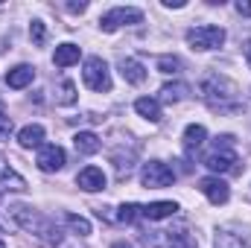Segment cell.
I'll return each instance as SVG.
<instances>
[{
	"mask_svg": "<svg viewBox=\"0 0 251 248\" xmlns=\"http://www.w3.org/2000/svg\"><path fill=\"white\" fill-rule=\"evenodd\" d=\"M9 216H12V222L21 231H26L41 246H47V248L62 246V228H59V222L50 219V216H44L41 210H35L29 204H9Z\"/></svg>",
	"mask_w": 251,
	"mask_h": 248,
	"instance_id": "1",
	"label": "cell"
},
{
	"mask_svg": "<svg viewBox=\"0 0 251 248\" xmlns=\"http://www.w3.org/2000/svg\"><path fill=\"white\" fill-rule=\"evenodd\" d=\"M199 94L213 111H237L240 108V85L222 73H207L199 82Z\"/></svg>",
	"mask_w": 251,
	"mask_h": 248,
	"instance_id": "2",
	"label": "cell"
},
{
	"mask_svg": "<svg viewBox=\"0 0 251 248\" xmlns=\"http://www.w3.org/2000/svg\"><path fill=\"white\" fill-rule=\"evenodd\" d=\"M237 164H240V158H237V152H234V137H231V134L219 137L216 149H210V152L204 155V167L213 170V173H234Z\"/></svg>",
	"mask_w": 251,
	"mask_h": 248,
	"instance_id": "3",
	"label": "cell"
},
{
	"mask_svg": "<svg viewBox=\"0 0 251 248\" xmlns=\"http://www.w3.org/2000/svg\"><path fill=\"white\" fill-rule=\"evenodd\" d=\"M82 82H85V88H91L97 94L111 91V70H108V64L100 56H88L85 64H82Z\"/></svg>",
	"mask_w": 251,
	"mask_h": 248,
	"instance_id": "4",
	"label": "cell"
},
{
	"mask_svg": "<svg viewBox=\"0 0 251 248\" xmlns=\"http://www.w3.org/2000/svg\"><path fill=\"white\" fill-rule=\"evenodd\" d=\"M146 246L149 248H199L196 237L190 234L187 228H173V231H152L143 234Z\"/></svg>",
	"mask_w": 251,
	"mask_h": 248,
	"instance_id": "5",
	"label": "cell"
},
{
	"mask_svg": "<svg viewBox=\"0 0 251 248\" xmlns=\"http://www.w3.org/2000/svg\"><path fill=\"white\" fill-rule=\"evenodd\" d=\"M187 44L193 50H219L225 44V29L222 26H213V24H201V26H193L187 29Z\"/></svg>",
	"mask_w": 251,
	"mask_h": 248,
	"instance_id": "6",
	"label": "cell"
},
{
	"mask_svg": "<svg viewBox=\"0 0 251 248\" xmlns=\"http://www.w3.org/2000/svg\"><path fill=\"white\" fill-rule=\"evenodd\" d=\"M140 21H143V12L140 9H134V6H114V9H108L100 18V29L102 32H114L120 26H134Z\"/></svg>",
	"mask_w": 251,
	"mask_h": 248,
	"instance_id": "7",
	"label": "cell"
},
{
	"mask_svg": "<svg viewBox=\"0 0 251 248\" xmlns=\"http://www.w3.org/2000/svg\"><path fill=\"white\" fill-rule=\"evenodd\" d=\"M140 181H143V187H149V190H161V187H170L176 181V173L164 161H149L140 170Z\"/></svg>",
	"mask_w": 251,
	"mask_h": 248,
	"instance_id": "8",
	"label": "cell"
},
{
	"mask_svg": "<svg viewBox=\"0 0 251 248\" xmlns=\"http://www.w3.org/2000/svg\"><path fill=\"white\" fill-rule=\"evenodd\" d=\"M64 161H67V155H64L62 146H56V143H44L38 149V158H35L41 173H59L64 167Z\"/></svg>",
	"mask_w": 251,
	"mask_h": 248,
	"instance_id": "9",
	"label": "cell"
},
{
	"mask_svg": "<svg viewBox=\"0 0 251 248\" xmlns=\"http://www.w3.org/2000/svg\"><path fill=\"white\" fill-rule=\"evenodd\" d=\"M199 190H201V193L207 196V201H213V204H225L228 196H231L228 184H225L219 175H207V178H201V181H199Z\"/></svg>",
	"mask_w": 251,
	"mask_h": 248,
	"instance_id": "10",
	"label": "cell"
},
{
	"mask_svg": "<svg viewBox=\"0 0 251 248\" xmlns=\"http://www.w3.org/2000/svg\"><path fill=\"white\" fill-rule=\"evenodd\" d=\"M76 184L85 193H100V190H105V173L100 167H85V170H79Z\"/></svg>",
	"mask_w": 251,
	"mask_h": 248,
	"instance_id": "11",
	"label": "cell"
},
{
	"mask_svg": "<svg viewBox=\"0 0 251 248\" xmlns=\"http://www.w3.org/2000/svg\"><path fill=\"white\" fill-rule=\"evenodd\" d=\"M176 210H178L176 201H152V204H140V216L149 219V222L170 219V216H176Z\"/></svg>",
	"mask_w": 251,
	"mask_h": 248,
	"instance_id": "12",
	"label": "cell"
},
{
	"mask_svg": "<svg viewBox=\"0 0 251 248\" xmlns=\"http://www.w3.org/2000/svg\"><path fill=\"white\" fill-rule=\"evenodd\" d=\"M216 248H251V234L222 228V231H216Z\"/></svg>",
	"mask_w": 251,
	"mask_h": 248,
	"instance_id": "13",
	"label": "cell"
},
{
	"mask_svg": "<svg viewBox=\"0 0 251 248\" xmlns=\"http://www.w3.org/2000/svg\"><path fill=\"white\" fill-rule=\"evenodd\" d=\"M134 111H137L143 120H149V123H161V117H164L161 102L152 99V97H140V99H134Z\"/></svg>",
	"mask_w": 251,
	"mask_h": 248,
	"instance_id": "14",
	"label": "cell"
},
{
	"mask_svg": "<svg viewBox=\"0 0 251 248\" xmlns=\"http://www.w3.org/2000/svg\"><path fill=\"white\" fill-rule=\"evenodd\" d=\"M32 79H35V67H29V64H18L6 73L9 88H26V85H32Z\"/></svg>",
	"mask_w": 251,
	"mask_h": 248,
	"instance_id": "15",
	"label": "cell"
},
{
	"mask_svg": "<svg viewBox=\"0 0 251 248\" xmlns=\"http://www.w3.org/2000/svg\"><path fill=\"white\" fill-rule=\"evenodd\" d=\"M41 140H44V125H38V123L24 125V128L18 131V143H21L24 149H35V146L41 149V146H44Z\"/></svg>",
	"mask_w": 251,
	"mask_h": 248,
	"instance_id": "16",
	"label": "cell"
},
{
	"mask_svg": "<svg viewBox=\"0 0 251 248\" xmlns=\"http://www.w3.org/2000/svg\"><path fill=\"white\" fill-rule=\"evenodd\" d=\"M100 137L94 134V131H79L76 137H73V149L79 152V155H97L100 152Z\"/></svg>",
	"mask_w": 251,
	"mask_h": 248,
	"instance_id": "17",
	"label": "cell"
},
{
	"mask_svg": "<svg viewBox=\"0 0 251 248\" xmlns=\"http://www.w3.org/2000/svg\"><path fill=\"white\" fill-rule=\"evenodd\" d=\"M120 73H123L126 82H131V85H140L146 79V67L137 59H120Z\"/></svg>",
	"mask_w": 251,
	"mask_h": 248,
	"instance_id": "18",
	"label": "cell"
},
{
	"mask_svg": "<svg viewBox=\"0 0 251 248\" xmlns=\"http://www.w3.org/2000/svg\"><path fill=\"white\" fill-rule=\"evenodd\" d=\"M204 140H207V128L199 123H193L184 128V149L187 152H196V149H201L204 146Z\"/></svg>",
	"mask_w": 251,
	"mask_h": 248,
	"instance_id": "19",
	"label": "cell"
},
{
	"mask_svg": "<svg viewBox=\"0 0 251 248\" xmlns=\"http://www.w3.org/2000/svg\"><path fill=\"white\" fill-rule=\"evenodd\" d=\"M0 184L6 187V190H18V193H24V190H26V181H24V178H21V175H18V173L3 161V158H0Z\"/></svg>",
	"mask_w": 251,
	"mask_h": 248,
	"instance_id": "20",
	"label": "cell"
},
{
	"mask_svg": "<svg viewBox=\"0 0 251 248\" xmlns=\"http://www.w3.org/2000/svg\"><path fill=\"white\" fill-rule=\"evenodd\" d=\"M79 56H82V53H79V47L67 41V44H59V47H56L53 62H56V67H70V64L79 62Z\"/></svg>",
	"mask_w": 251,
	"mask_h": 248,
	"instance_id": "21",
	"label": "cell"
},
{
	"mask_svg": "<svg viewBox=\"0 0 251 248\" xmlns=\"http://www.w3.org/2000/svg\"><path fill=\"white\" fill-rule=\"evenodd\" d=\"M187 94H190V85H184V82H167L161 88L164 102H181V99H187Z\"/></svg>",
	"mask_w": 251,
	"mask_h": 248,
	"instance_id": "22",
	"label": "cell"
},
{
	"mask_svg": "<svg viewBox=\"0 0 251 248\" xmlns=\"http://www.w3.org/2000/svg\"><path fill=\"white\" fill-rule=\"evenodd\" d=\"M56 102H59V105H73V102H76V85H73L70 79L59 82V88H56Z\"/></svg>",
	"mask_w": 251,
	"mask_h": 248,
	"instance_id": "23",
	"label": "cell"
},
{
	"mask_svg": "<svg viewBox=\"0 0 251 248\" xmlns=\"http://www.w3.org/2000/svg\"><path fill=\"white\" fill-rule=\"evenodd\" d=\"M64 222H67V228L76 234V237H88L91 234V222L85 219V216H76V213H67L64 216Z\"/></svg>",
	"mask_w": 251,
	"mask_h": 248,
	"instance_id": "24",
	"label": "cell"
},
{
	"mask_svg": "<svg viewBox=\"0 0 251 248\" xmlns=\"http://www.w3.org/2000/svg\"><path fill=\"white\" fill-rule=\"evenodd\" d=\"M29 38H32V44H44L47 41V26H44V21H32V26H29Z\"/></svg>",
	"mask_w": 251,
	"mask_h": 248,
	"instance_id": "25",
	"label": "cell"
},
{
	"mask_svg": "<svg viewBox=\"0 0 251 248\" xmlns=\"http://www.w3.org/2000/svg\"><path fill=\"white\" fill-rule=\"evenodd\" d=\"M158 70H161V73H178V70H181V59H176V56H161V59H158Z\"/></svg>",
	"mask_w": 251,
	"mask_h": 248,
	"instance_id": "26",
	"label": "cell"
},
{
	"mask_svg": "<svg viewBox=\"0 0 251 248\" xmlns=\"http://www.w3.org/2000/svg\"><path fill=\"white\" fill-rule=\"evenodd\" d=\"M117 219H120V222H134V219H140V204H123L120 213H117Z\"/></svg>",
	"mask_w": 251,
	"mask_h": 248,
	"instance_id": "27",
	"label": "cell"
},
{
	"mask_svg": "<svg viewBox=\"0 0 251 248\" xmlns=\"http://www.w3.org/2000/svg\"><path fill=\"white\" fill-rule=\"evenodd\" d=\"M9 134H12V117H6V114L0 111V143L9 140Z\"/></svg>",
	"mask_w": 251,
	"mask_h": 248,
	"instance_id": "28",
	"label": "cell"
},
{
	"mask_svg": "<svg viewBox=\"0 0 251 248\" xmlns=\"http://www.w3.org/2000/svg\"><path fill=\"white\" fill-rule=\"evenodd\" d=\"M237 12H240V15H251V3H243V0H240V3H237Z\"/></svg>",
	"mask_w": 251,
	"mask_h": 248,
	"instance_id": "29",
	"label": "cell"
},
{
	"mask_svg": "<svg viewBox=\"0 0 251 248\" xmlns=\"http://www.w3.org/2000/svg\"><path fill=\"white\" fill-rule=\"evenodd\" d=\"M164 6H167V9H181L184 0H164Z\"/></svg>",
	"mask_w": 251,
	"mask_h": 248,
	"instance_id": "30",
	"label": "cell"
},
{
	"mask_svg": "<svg viewBox=\"0 0 251 248\" xmlns=\"http://www.w3.org/2000/svg\"><path fill=\"white\" fill-rule=\"evenodd\" d=\"M243 53H246V62H249V70H251V41H246V47H243Z\"/></svg>",
	"mask_w": 251,
	"mask_h": 248,
	"instance_id": "31",
	"label": "cell"
},
{
	"mask_svg": "<svg viewBox=\"0 0 251 248\" xmlns=\"http://www.w3.org/2000/svg\"><path fill=\"white\" fill-rule=\"evenodd\" d=\"M70 12H85V3H67Z\"/></svg>",
	"mask_w": 251,
	"mask_h": 248,
	"instance_id": "32",
	"label": "cell"
},
{
	"mask_svg": "<svg viewBox=\"0 0 251 248\" xmlns=\"http://www.w3.org/2000/svg\"><path fill=\"white\" fill-rule=\"evenodd\" d=\"M111 248H134V246H131V243H114Z\"/></svg>",
	"mask_w": 251,
	"mask_h": 248,
	"instance_id": "33",
	"label": "cell"
},
{
	"mask_svg": "<svg viewBox=\"0 0 251 248\" xmlns=\"http://www.w3.org/2000/svg\"><path fill=\"white\" fill-rule=\"evenodd\" d=\"M0 248H6V246H3V243H0Z\"/></svg>",
	"mask_w": 251,
	"mask_h": 248,
	"instance_id": "34",
	"label": "cell"
}]
</instances>
